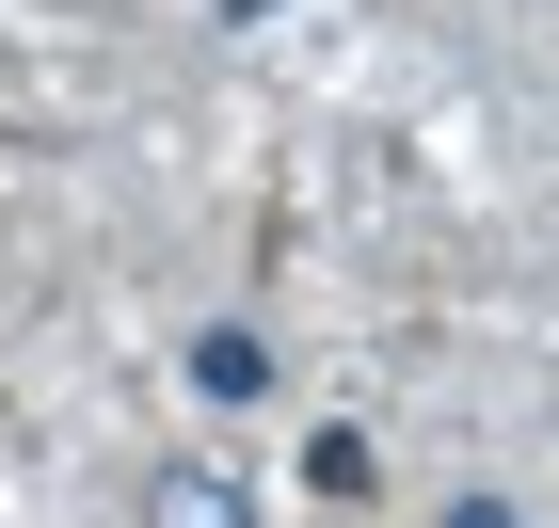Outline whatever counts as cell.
<instances>
[{
  "label": "cell",
  "instance_id": "1",
  "mask_svg": "<svg viewBox=\"0 0 559 528\" xmlns=\"http://www.w3.org/2000/svg\"><path fill=\"white\" fill-rule=\"evenodd\" d=\"M144 528H257V496H240V465H160Z\"/></svg>",
  "mask_w": 559,
  "mask_h": 528
}]
</instances>
